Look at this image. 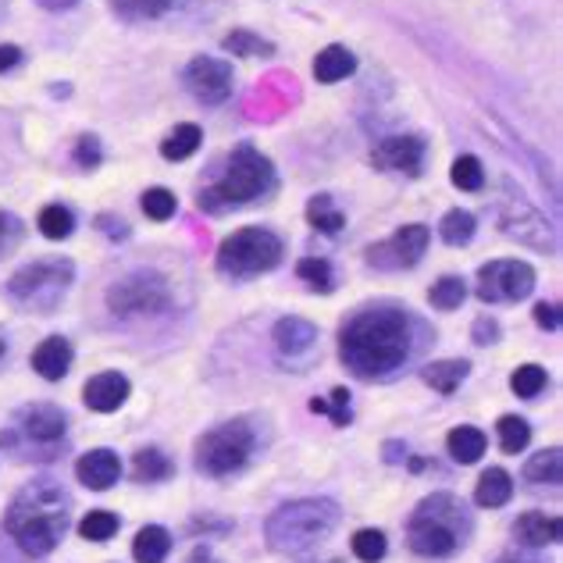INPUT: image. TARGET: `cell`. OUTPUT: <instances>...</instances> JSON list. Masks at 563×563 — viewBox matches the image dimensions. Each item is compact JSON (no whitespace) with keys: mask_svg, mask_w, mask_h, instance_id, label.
<instances>
[{"mask_svg":"<svg viewBox=\"0 0 563 563\" xmlns=\"http://www.w3.org/2000/svg\"><path fill=\"white\" fill-rule=\"evenodd\" d=\"M343 364L364 382L389 378L413 353V324L396 307H372L353 314L343 329Z\"/></svg>","mask_w":563,"mask_h":563,"instance_id":"1","label":"cell"},{"mask_svg":"<svg viewBox=\"0 0 563 563\" xmlns=\"http://www.w3.org/2000/svg\"><path fill=\"white\" fill-rule=\"evenodd\" d=\"M8 536L29 556H47L68 531V496L51 482L25 485L4 517Z\"/></svg>","mask_w":563,"mask_h":563,"instance_id":"2","label":"cell"},{"mask_svg":"<svg viewBox=\"0 0 563 563\" xmlns=\"http://www.w3.org/2000/svg\"><path fill=\"white\" fill-rule=\"evenodd\" d=\"M471 536V514L456 496L435 493L428 496L410 517L407 539L418 556H450Z\"/></svg>","mask_w":563,"mask_h":563,"instance_id":"3","label":"cell"},{"mask_svg":"<svg viewBox=\"0 0 563 563\" xmlns=\"http://www.w3.org/2000/svg\"><path fill=\"white\" fill-rule=\"evenodd\" d=\"M339 525V507L332 499H292L278 507L264 531H268V545L275 553H307L321 545Z\"/></svg>","mask_w":563,"mask_h":563,"instance_id":"4","label":"cell"},{"mask_svg":"<svg viewBox=\"0 0 563 563\" xmlns=\"http://www.w3.org/2000/svg\"><path fill=\"white\" fill-rule=\"evenodd\" d=\"M272 189H275L272 161L261 151H254V146H240L229 157L225 175L211 189L200 192V207H207V211H225V207H240L257 197H268Z\"/></svg>","mask_w":563,"mask_h":563,"instance_id":"5","label":"cell"},{"mask_svg":"<svg viewBox=\"0 0 563 563\" xmlns=\"http://www.w3.org/2000/svg\"><path fill=\"white\" fill-rule=\"evenodd\" d=\"M71 261H36L25 264L22 272H14L8 282V296L25 310H36V314H54L57 303L65 300L71 289Z\"/></svg>","mask_w":563,"mask_h":563,"instance_id":"6","label":"cell"},{"mask_svg":"<svg viewBox=\"0 0 563 563\" xmlns=\"http://www.w3.org/2000/svg\"><path fill=\"white\" fill-rule=\"evenodd\" d=\"M282 240L268 229H240L232 232L218 250V272L229 278H254L261 272H272L282 261Z\"/></svg>","mask_w":563,"mask_h":563,"instance_id":"7","label":"cell"},{"mask_svg":"<svg viewBox=\"0 0 563 563\" xmlns=\"http://www.w3.org/2000/svg\"><path fill=\"white\" fill-rule=\"evenodd\" d=\"M250 453H254V428L246 421H225L197 442V467L221 478V474L240 471Z\"/></svg>","mask_w":563,"mask_h":563,"instance_id":"8","label":"cell"},{"mask_svg":"<svg viewBox=\"0 0 563 563\" xmlns=\"http://www.w3.org/2000/svg\"><path fill=\"white\" fill-rule=\"evenodd\" d=\"M172 300L168 292V282L154 275V272H136L129 275L122 282H114V286L108 289V307L114 310V314H157V310H165Z\"/></svg>","mask_w":563,"mask_h":563,"instance_id":"9","label":"cell"},{"mask_svg":"<svg viewBox=\"0 0 563 563\" xmlns=\"http://www.w3.org/2000/svg\"><path fill=\"white\" fill-rule=\"evenodd\" d=\"M536 289V268L528 261H493L478 272L482 303H517Z\"/></svg>","mask_w":563,"mask_h":563,"instance_id":"10","label":"cell"},{"mask_svg":"<svg viewBox=\"0 0 563 563\" xmlns=\"http://www.w3.org/2000/svg\"><path fill=\"white\" fill-rule=\"evenodd\" d=\"M428 250V229L424 225H404L399 232H393L389 240L375 243L367 250V264L382 272H404L413 268Z\"/></svg>","mask_w":563,"mask_h":563,"instance_id":"11","label":"cell"},{"mask_svg":"<svg viewBox=\"0 0 563 563\" xmlns=\"http://www.w3.org/2000/svg\"><path fill=\"white\" fill-rule=\"evenodd\" d=\"M499 221H503V232H507L510 240L539 246V250H556L550 221H545L531 203H525L521 197H507V200H503Z\"/></svg>","mask_w":563,"mask_h":563,"instance_id":"12","label":"cell"},{"mask_svg":"<svg viewBox=\"0 0 563 563\" xmlns=\"http://www.w3.org/2000/svg\"><path fill=\"white\" fill-rule=\"evenodd\" d=\"M232 65L221 57H192L186 65V90L200 103H225L232 97Z\"/></svg>","mask_w":563,"mask_h":563,"instance_id":"13","label":"cell"},{"mask_svg":"<svg viewBox=\"0 0 563 563\" xmlns=\"http://www.w3.org/2000/svg\"><path fill=\"white\" fill-rule=\"evenodd\" d=\"M421 161H424V140H418V136H389L372 151V165L378 172L418 175Z\"/></svg>","mask_w":563,"mask_h":563,"instance_id":"14","label":"cell"},{"mask_svg":"<svg viewBox=\"0 0 563 563\" xmlns=\"http://www.w3.org/2000/svg\"><path fill=\"white\" fill-rule=\"evenodd\" d=\"M272 339H275L278 357L296 364V361H307L310 353H314V346H318V329L310 321H303V318H282L275 324V335Z\"/></svg>","mask_w":563,"mask_h":563,"instance_id":"15","label":"cell"},{"mask_svg":"<svg viewBox=\"0 0 563 563\" xmlns=\"http://www.w3.org/2000/svg\"><path fill=\"white\" fill-rule=\"evenodd\" d=\"M76 478L86 488H93V493H103V488H111L118 478H122V461H118V453H111V450H90L79 456Z\"/></svg>","mask_w":563,"mask_h":563,"instance_id":"16","label":"cell"},{"mask_svg":"<svg viewBox=\"0 0 563 563\" xmlns=\"http://www.w3.org/2000/svg\"><path fill=\"white\" fill-rule=\"evenodd\" d=\"M82 399L86 407L97 410V413H111L118 410L129 399V378L118 375V372H103V375H93L90 382H86L82 389Z\"/></svg>","mask_w":563,"mask_h":563,"instance_id":"17","label":"cell"},{"mask_svg":"<svg viewBox=\"0 0 563 563\" xmlns=\"http://www.w3.org/2000/svg\"><path fill=\"white\" fill-rule=\"evenodd\" d=\"M560 517H550V514H542V510H528L517 517V525H514V536L521 545H528V550H539V545H553L560 542Z\"/></svg>","mask_w":563,"mask_h":563,"instance_id":"18","label":"cell"},{"mask_svg":"<svg viewBox=\"0 0 563 563\" xmlns=\"http://www.w3.org/2000/svg\"><path fill=\"white\" fill-rule=\"evenodd\" d=\"M33 367H36V375L47 378V382L65 378L68 367H71V343L62 335L43 339V343L33 350Z\"/></svg>","mask_w":563,"mask_h":563,"instance_id":"19","label":"cell"},{"mask_svg":"<svg viewBox=\"0 0 563 563\" xmlns=\"http://www.w3.org/2000/svg\"><path fill=\"white\" fill-rule=\"evenodd\" d=\"M22 428H25L29 439L54 442V439L65 435V413L57 407H51V404H36V407L22 410Z\"/></svg>","mask_w":563,"mask_h":563,"instance_id":"20","label":"cell"},{"mask_svg":"<svg viewBox=\"0 0 563 563\" xmlns=\"http://www.w3.org/2000/svg\"><path fill=\"white\" fill-rule=\"evenodd\" d=\"M510 496H514V478L503 467H488L478 478V488H474V503H478V507H488V510L507 507Z\"/></svg>","mask_w":563,"mask_h":563,"instance_id":"21","label":"cell"},{"mask_svg":"<svg viewBox=\"0 0 563 563\" xmlns=\"http://www.w3.org/2000/svg\"><path fill=\"white\" fill-rule=\"evenodd\" d=\"M353 68H357V57H353V51L339 47V43H332V47H324L318 57H314V79L318 82H339L353 76Z\"/></svg>","mask_w":563,"mask_h":563,"instance_id":"22","label":"cell"},{"mask_svg":"<svg viewBox=\"0 0 563 563\" xmlns=\"http://www.w3.org/2000/svg\"><path fill=\"white\" fill-rule=\"evenodd\" d=\"M168 553H172V536L161 525H146L132 539V556L140 563H165Z\"/></svg>","mask_w":563,"mask_h":563,"instance_id":"23","label":"cell"},{"mask_svg":"<svg viewBox=\"0 0 563 563\" xmlns=\"http://www.w3.org/2000/svg\"><path fill=\"white\" fill-rule=\"evenodd\" d=\"M446 450L456 464H478L482 453H485V432L482 428H471V424L453 428V432L446 435Z\"/></svg>","mask_w":563,"mask_h":563,"instance_id":"24","label":"cell"},{"mask_svg":"<svg viewBox=\"0 0 563 563\" xmlns=\"http://www.w3.org/2000/svg\"><path fill=\"white\" fill-rule=\"evenodd\" d=\"M200 140H203L200 125H192V122L175 125L168 136H165V143H161V154H165L168 161H186L189 154L200 151Z\"/></svg>","mask_w":563,"mask_h":563,"instance_id":"25","label":"cell"},{"mask_svg":"<svg viewBox=\"0 0 563 563\" xmlns=\"http://www.w3.org/2000/svg\"><path fill=\"white\" fill-rule=\"evenodd\" d=\"M467 372H471V364H467V361H439V364H432V367L424 372V382L432 385L435 393L450 396V393L461 389V382L467 378Z\"/></svg>","mask_w":563,"mask_h":563,"instance_id":"26","label":"cell"},{"mask_svg":"<svg viewBox=\"0 0 563 563\" xmlns=\"http://www.w3.org/2000/svg\"><path fill=\"white\" fill-rule=\"evenodd\" d=\"M560 474H563L560 450H542L525 464V478L536 482V485H560Z\"/></svg>","mask_w":563,"mask_h":563,"instance_id":"27","label":"cell"},{"mask_svg":"<svg viewBox=\"0 0 563 563\" xmlns=\"http://www.w3.org/2000/svg\"><path fill=\"white\" fill-rule=\"evenodd\" d=\"M221 47H225L229 54H243V57H268V54H275V43L257 36V33H250V29H235V33H229L225 40H221Z\"/></svg>","mask_w":563,"mask_h":563,"instance_id":"28","label":"cell"},{"mask_svg":"<svg viewBox=\"0 0 563 563\" xmlns=\"http://www.w3.org/2000/svg\"><path fill=\"white\" fill-rule=\"evenodd\" d=\"M40 232L47 235V240H68L71 235V229H76V218H71V211L68 207H62V203H51V207H43L40 211Z\"/></svg>","mask_w":563,"mask_h":563,"instance_id":"29","label":"cell"},{"mask_svg":"<svg viewBox=\"0 0 563 563\" xmlns=\"http://www.w3.org/2000/svg\"><path fill=\"white\" fill-rule=\"evenodd\" d=\"M132 474H136V482H165L172 474V461L161 450H140L132 461Z\"/></svg>","mask_w":563,"mask_h":563,"instance_id":"30","label":"cell"},{"mask_svg":"<svg viewBox=\"0 0 563 563\" xmlns=\"http://www.w3.org/2000/svg\"><path fill=\"white\" fill-rule=\"evenodd\" d=\"M175 0H111V8L129 22H146V19H161Z\"/></svg>","mask_w":563,"mask_h":563,"instance_id":"31","label":"cell"},{"mask_svg":"<svg viewBox=\"0 0 563 563\" xmlns=\"http://www.w3.org/2000/svg\"><path fill=\"white\" fill-rule=\"evenodd\" d=\"M474 214L471 211H461V207H456V211H450L446 218H442V225H439V235L442 240H446L450 246H464V243H471V235H474Z\"/></svg>","mask_w":563,"mask_h":563,"instance_id":"32","label":"cell"},{"mask_svg":"<svg viewBox=\"0 0 563 563\" xmlns=\"http://www.w3.org/2000/svg\"><path fill=\"white\" fill-rule=\"evenodd\" d=\"M453 186L456 189H467V192H478L485 186V168H482V161L474 157V154H461L453 161Z\"/></svg>","mask_w":563,"mask_h":563,"instance_id":"33","label":"cell"},{"mask_svg":"<svg viewBox=\"0 0 563 563\" xmlns=\"http://www.w3.org/2000/svg\"><path fill=\"white\" fill-rule=\"evenodd\" d=\"M307 218H310V225L321 229V232H339L343 229V211L332 203V197H314L307 203Z\"/></svg>","mask_w":563,"mask_h":563,"instance_id":"34","label":"cell"},{"mask_svg":"<svg viewBox=\"0 0 563 563\" xmlns=\"http://www.w3.org/2000/svg\"><path fill=\"white\" fill-rule=\"evenodd\" d=\"M296 275L303 282H310V289H321V292H332L335 289V275H332V264L324 257H303L296 264Z\"/></svg>","mask_w":563,"mask_h":563,"instance_id":"35","label":"cell"},{"mask_svg":"<svg viewBox=\"0 0 563 563\" xmlns=\"http://www.w3.org/2000/svg\"><path fill=\"white\" fill-rule=\"evenodd\" d=\"M114 531H118V517L111 510H90L79 521V536L90 542H108Z\"/></svg>","mask_w":563,"mask_h":563,"instance_id":"36","label":"cell"},{"mask_svg":"<svg viewBox=\"0 0 563 563\" xmlns=\"http://www.w3.org/2000/svg\"><path fill=\"white\" fill-rule=\"evenodd\" d=\"M499 446H503V453H521L528 442H531V428H528V421L525 418H503L499 424Z\"/></svg>","mask_w":563,"mask_h":563,"instance_id":"37","label":"cell"},{"mask_svg":"<svg viewBox=\"0 0 563 563\" xmlns=\"http://www.w3.org/2000/svg\"><path fill=\"white\" fill-rule=\"evenodd\" d=\"M464 296H467V286H464V278H439L432 292H428V300H432L439 310H456L464 303Z\"/></svg>","mask_w":563,"mask_h":563,"instance_id":"38","label":"cell"},{"mask_svg":"<svg viewBox=\"0 0 563 563\" xmlns=\"http://www.w3.org/2000/svg\"><path fill=\"white\" fill-rule=\"evenodd\" d=\"M545 382H550V378H545V372L539 364H521L514 372V378H510V389L517 396H525V399H536L545 389Z\"/></svg>","mask_w":563,"mask_h":563,"instance_id":"39","label":"cell"},{"mask_svg":"<svg viewBox=\"0 0 563 563\" xmlns=\"http://www.w3.org/2000/svg\"><path fill=\"white\" fill-rule=\"evenodd\" d=\"M353 556L361 563H378L385 556V536L378 528H364L353 536Z\"/></svg>","mask_w":563,"mask_h":563,"instance_id":"40","label":"cell"},{"mask_svg":"<svg viewBox=\"0 0 563 563\" xmlns=\"http://www.w3.org/2000/svg\"><path fill=\"white\" fill-rule=\"evenodd\" d=\"M143 211H146V218H154V221H168L172 214H175V192H168V189H146L143 192Z\"/></svg>","mask_w":563,"mask_h":563,"instance_id":"41","label":"cell"},{"mask_svg":"<svg viewBox=\"0 0 563 563\" xmlns=\"http://www.w3.org/2000/svg\"><path fill=\"white\" fill-rule=\"evenodd\" d=\"M19 243H22V221L8 211H0V254H11Z\"/></svg>","mask_w":563,"mask_h":563,"instance_id":"42","label":"cell"},{"mask_svg":"<svg viewBox=\"0 0 563 563\" xmlns=\"http://www.w3.org/2000/svg\"><path fill=\"white\" fill-rule=\"evenodd\" d=\"M324 413H332L335 424H346L350 421V393L346 389H335L332 393V407H324Z\"/></svg>","mask_w":563,"mask_h":563,"instance_id":"43","label":"cell"},{"mask_svg":"<svg viewBox=\"0 0 563 563\" xmlns=\"http://www.w3.org/2000/svg\"><path fill=\"white\" fill-rule=\"evenodd\" d=\"M496 335H499V324L496 321H488V318H478L474 321V343H496Z\"/></svg>","mask_w":563,"mask_h":563,"instance_id":"44","label":"cell"},{"mask_svg":"<svg viewBox=\"0 0 563 563\" xmlns=\"http://www.w3.org/2000/svg\"><path fill=\"white\" fill-rule=\"evenodd\" d=\"M76 157L82 161V165H97V161H100V146H97V140L93 136H86L82 143H79V151H76Z\"/></svg>","mask_w":563,"mask_h":563,"instance_id":"45","label":"cell"},{"mask_svg":"<svg viewBox=\"0 0 563 563\" xmlns=\"http://www.w3.org/2000/svg\"><path fill=\"white\" fill-rule=\"evenodd\" d=\"M536 321L542 324V329H556V324H560L556 307H553V303H539V307H536Z\"/></svg>","mask_w":563,"mask_h":563,"instance_id":"46","label":"cell"},{"mask_svg":"<svg viewBox=\"0 0 563 563\" xmlns=\"http://www.w3.org/2000/svg\"><path fill=\"white\" fill-rule=\"evenodd\" d=\"M19 57H22V51L11 47V43H4V47H0V71H8V68L19 65Z\"/></svg>","mask_w":563,"mask_h":563,"instance_id":"47","label":"cell"},{"mask_svg":"<svg viewBox=\"0 0 563 563\" xmlns=\"http://www.w3.org/2000/svg\"><path fill=\"white\" fill-rule=\"evenodd\" d=\"M186 563H214V556L211 553H207V550H197V553H192Z\"/></svg>","mask_w":563,"mask_h":563,"instance_id":"48","label":"cell"},{"mask_svg":"<svg viewBox=\"0 0 563 563\" xmlns=\"http://www.w3.org/2000/svg\"><path fill=\"white\" fill-rule=\"evenodd\" d=\"M499 563H536V560H528V556H503Z\"/></svg>","mask_w":563,"mask_h":563,"instance_id":"49","label":"cell"},{"mask_svg":"<svg viewBox=\"0 0 563 563\" xmlns=\"http://www.w3.org/2000/svg\"><path fill=\"white\" fill-rule=\"evenodd\" d=\"M0 361H4V339H0Z\"/></svg>","mask_w":563,"mask_h":563,"instance_id":"50","label":"cell"}]
</instances>
